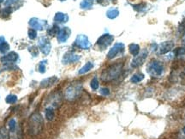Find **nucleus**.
Masks as SVG:
<instances>
[{
    "instance_id": "nucleus-1",
    "label": "nucleus",
    "mask_w": 185,
    "mask_h": 139,
    "mask_svg": "<svg viewBox=\"0 0 185 139\" xmlns=\"http://www.w3.org/2000/svg\"><path fill=\"white\" fill-rule=\"evenodd\" d=\"M123 69V63H116L106 69H105L101 73V80L103 82H111L117 79L122 75Z\"/></svg>"
},
{
    "instance_id": "nucleus-2",
    "label": "nucleus",
    "mask_w": 185,
    "mask_h": 139,
    "mask_svg": "<svg viewBox=\"0 0 185 139\" xmlns=\"http://www.w3.org/2000/svg\"><path fill=\"white\" fill-rule=\"evenodd\" d=\"M43 125H44V122H43L42 116L38 112L34 113L29 119L28 132L31 135H36V134L40 133L42 130Z\"/></svg>"
},
{
    "instance_id": "nucleus-3",
    "label": "nucleus",
    "mask_w": 185,
    "mask_h": 139,
    "mask_svg": "<svg viewBox=\"0 0 185 139\" xmlns=\"http://www.w3.org/2000/svg\"><path fill=\"white\" fill-rule=\"evenodd\" d=\"M82 91V85L79 83H73L66 89L64 97L68 101H74L80 96Z\"/></svg>"
},
{
    "instance_id": "nucleus-4",
    "label": "nucleus",
    "mask_w": 185,
    "mask_h": 139,
    "mask_svg": "<svg viewBox=\"0 0 185 139\" xmlns=\"http://www.w3.org/2000/svg\"><path fill=\"white\" fill-rule=\"evenodd\" d=\"M147 71L151 77H158L163 74L164 65L160 61L158 60H151L147 66Z\"/></svg>"
},
{
    "instance_id": "nucleus-5",
    "label": "nucleus",
    "mask_w": 185,
    "mask_h": 139,
    "mask_svg": "<svg viewBox=\"0 0 185 139\" xmlns=\"http://www.w3.org/2000/svg\"><path fill=\"white\" fill-rule=\"evenodd\" d=\"M124 48H125V47H124L123 43H121V42L116 43L110 49L109 52L107 54V58L109 59H112V58H116L118 55L123 54L124 52Z\"/></svg>"
},
{
    "instance_id": "nucleus-6",
    "label": "nucleus",
    "mask_w": 185,
    "mask_h": 139,
    "mask_svg": "<svg viewBox=\"0 0 185 139\" xmlns=\"http://www.w3.org/2000/svg\"><path fill=\"white\" fill-rule=\"evenodd\" d=\"M113 36L109 34H105V35H101L99 40L97 41L96 45L102 50H105V48H107L112 43L113 41Z\"/></svg>"
},
{
    "instance_id": "nucleus-7",
    "label": "nucleus",
    "mask_w": 185,
    "mask_h": 139,
    "mask_svg": "<svg viewBox=\"0 0 185 139\" xmlns=\"http://www.w3.org/2000/svg\"><path fill=\"white\" fill-rule=\"evenodd\" d=\"M75 45L79 48L88 50L91 47V43L89 41L88 38L84 35H79L75 39Z\"/></svg>"
},
{
    "instance_id": "nucleus-8",
    "label": "nucleus",
    "mask_w": 185,
    "mask_h": 139,
    "mask_svg": "<svg viewBox=\"0 0 185 139\" xmlns=\"http://www.w3.org/2000/svg\"><path fill=\"white\" fill-rule=\"evenodd\" d=\"M39 48L44 55H48L51 51V43L46 36H41L38 42Z\"/></svg>"
},
{
    "instance_id": "nucleus-9",
    "label": "nucleus",
    "mask_w": 185,
    "mask_h": 139,
    "mask_svg": "<svg viewBox=\"0 0 185 139\" xmlns=\"http://www.w3.org/2000/svg\"><path fill=\"white\" fill-rule=\"evenodd\" d=\"M148 55V52L147 50H143L140 54H138L134 58V59L131 62V66L133 68H137L141 65H142L146 60V58H147Z\"/></svg>"
},
{
    "instance_id": "nucleus-10",
    "label": "nucleus",
    "mask_w": 185,
    "mask_h": 139,
    "mask_svg": "<svg viewBox=\"0 0 185 139\" xmlns=\"http://www.w3.org/2000/svg\"><path fill=\"white\" fill-rule=\"evenodd\" d=\"M71 34V31L70 29L67 27H63L59 29L57 35V41L59 43H64L68 41V39L70 36Z\"/></svg>"
},
{
    "instance_id": "nucleus-11",
    "label": "nucleus",
    "mask_w": 185,
    "mask_h": 139,
    "mask_svg": "<svg viewBox=\"0 0 185 139\" xmlns=\"http://www.w3.org/2000/svg\"><path fill=\"white\" fill-rule=\"evenodd\" d=\"M174 47V42L173 41H164L158 45L157 47L158 53L160 55H163L165 53H168L172 48Z\"/></svg>"
},
{
    "instance_id": "nucleus-12",
    "label": "nucleus",
    "mask_w": 185,
    "mask_h": 139,
    "mask_svg": "<svg viewBox=\"0 0 185 139\" xmlns=\"http://www.w3.org/2000/svg\"><path fill=\"white\" fill-rule=\"evenodd\" d=\"M29 25L31 28L35 30H43L47 25V22L46 21H42L38 18H32L29 21Z\"/></svg>"
},
{
    "instance_id": "nucleus-13",
    "label": "nucleus",
    "mask_w": 185,
    "mask_h": 139,
    "mask_svg": "<svg viewBox=\"0 0 185 139\" xmlns=\"http://www.w3.org/2000/svg\"><path fill=\"white\" fill-rule=\"evenodd\" d=\"M19 59V56L18 54H16L15 52H10L9 54L4 56L2 58H1V61L4 64H15V62H17V60Z\"/></svg>"
},
{
    "instance_id": "nucleus-14",
    "label": "nucleus",
    "mask_w": 185,
    "mask_h": 139,
    "mask_svg": "<svg viewBox=\"0 0 185 139\" xmlns=\"http://www.w3.org/2000/svg\"><path fill=\"white\" fill-rule=\"evenodd\" d=\"M81 58V56L76 55L74 52H67L63 58V64H71V63L78 62Z\"/></svg>"
},
{
    "instance_id": "nucleus-15",
    "label": "nucleus",
    "mask_w": 185,
    "mask_h": 139,
    "mask_svg": "<svg viewBox=\"0 0 185 139\" xmlns=\"http://www.w3.org/2000/svg\"><path fill=\"white\" fill-rule=\"evenodd\" d=\"M57 81V77H48L46 79H44L41 83V87L42 89H46V88H49L51 86H52L53 84Z\"/></svg>"
},
{
    "instance_id": "nucleus-16",
    "label": "nucleus",
    "mask_w": 185,
    "mask_h": 139,
    "mask_svg": "<svg viewBox=\"0 0 185 139\" xmlns=\"http://www.w3.org/2000/svg\"><path fill=\"white\" fill-rule=\"evenodd\" d=\"M69 20V16L64 13L62 12H57L55 15L54 16V21L57 23H63V22H67Z\"/></svg>"
},
{
    "instance_id": "nucleus-17",
    "label": "nucleus",
    "mask_w": 185,
    "mask_h": 139,
    "mask_svg": "<svg viewBox=\"0 0 185 139\" xmlns=\"http://www.w3.org/2000/svg\"><path fill=\"white\" fill-rule=\"evenodd\" d=\"M174 54L179 60L185 61V47H179L174 51Z\"/></svg>"
},
{
    "instance_id": "nucleus-18",
    "label": "nucleus",
    "mask_w": 185,
    "mask_h": 139,
    "mask_svg": "<svg viewBox=\"0 0 185 139\" xmlns=\"http://www.w3.org/2000/svg\"><path fill=\"white\" fill-rule=\"evenodd\" d=\"M93 68H94V64L92 62H88L84 66H83V67H82V69L79 70L78 74H79V75L85 74V73H87V72L90 71Z\"/></svg>"
},
{
    "instance_id": "nucleus-19",
    "label": "nucleus",
    "mask_w": 185,
    "mask_h": 139,
    "mask_svg": "<svg viewBox=\"0 0 185 139\" xmlns=\"http://www.w3.org/2000/svg\"><path fill=\"white\" fill-rule=\"evenodd\" d=\"M46 118L49 121H52L53 120V118L55 117V112H54V108L51 107V106H48L47 108L46 109Z\"/></svg>"
},
{
    "instance_id": "nucleus-20",
    "label": "nucleus",
    "mask_w": 185,
    "mask_h": 139,
    "mask_svg": "<svg viewBox=\"0 0 185 139\" xmlns=\"http://www.w3.org/2000/svg\"><path fill=\"white\" fill-rule=\"evenodd\" d=\"M10 47L8 45V43L5 41L4 37H0V52L2 53H5L7 51L9 50Z\"/></svg>"
},
{
    "instance_id": "nucleus-21",
    "label": "nucleus",
    "mask_w": 185,
    "mask_h": 139,
    "mask_svg": "<svg viewBox=\"0 0 185 139\" xmlns=\"http://www.w3.org/2000/svg\"><path fill=\"white\" fill-rule=\"evenodd\" d=\"M119 15V11L118 10L116 9V8H111V9H109L106 12V16L107 17L110 18V19H114L116 18V16Z\"/></svg>"
},
{
    "instance_id": "nucleus-22",
    "label": "nucleus",
    "mask_w": 185,
    "mask_h": 139,
    "mask_svg": "<svg viewBox=\"0 0 185 139\" xmlns=\"http://www.w3.org/2000/svg\"><path fill=\"white\" fill-rule=\"evenodd\" d=\"M144 77H145V76L142 73H136V74L133 75L132 77L130 78V82L133 83V84H137V83L142 82L144 79Z\"/></svg>"
},
{
    "instance_id": "nucleus-23",
    "label": "nucleus",
    "mask_w": 185,
    "mask_h": 139,
    "mask_svg": "<svg viewBox=\"0 0 185 139\" xmlns=\"http://www.w3.org/2000/svg\"><path fill=\"white\" fill-rule=\"evenodd\" d=\"M130 52L134 57L138 55L139 52H140V47H139V45H137V44H131V45H130Z\"/></svg>"
},
{
    "instance_id": "nucleus-24",
    "label": "nucleus",
    "mask_w": 185,
    "mask_h": 139,
    "mask_svg": "<svg viewBox=\"0 0 185 139\" xmlns=\"http://www.w3.org/2000/svg\"><path fill=\"white\" fill-rule=\"evenodd\" d=\"M16 126H17L16 121L14 118L10 119V121L8 122V127H9L10 132H12V133L15 132V131H16Z\"/></svg>"
},
{
    "instance_id": "nucleus-25",
    "label": "nucleus",
    "mask_w": 185,
    "mask_h": 139,
    "mask_svg": "<svg viewBox=\"0 0 185 139\" xmlns=\"http://www.w3.org/2000/svg\"><path fill=\"white\" fill-rule=\"evenodd\" d=\"M17 100H18V98H17L16 95H9L6 97V99H5V101L8 104H14V103H15L17 101Z\"/></svg>"
},
{
    "instance_id": "nucleus-26",
    "label": "nucleus",
    "mask_w": 185,
    "mask_h": 139,
    "mask_svg": "<svg viewBox=\"0 0 185 139\" xmlns=\"http://www.w3.org/2000/svg\"><path fill=\"white\" fill-rule=\"evenodd\" d=\"M99 86H100V84H99L98 78L94 77L92 79V81L90 82V87L93 90H97L99 89Z\"/></svg>"
},
{
    "instance_id": "nucleus-27",
    "label": "nucleus",
    "mask_w": 185,
    "mask_h": 139,
    "mask_svg": "<svg viewBox=\"0 0 185 139\" xmlns=\"http://www.w3.org/2000/svg\"><path fill=\"white\" fill-rule=\"evenodd\" d=\"M59 29H60V28H58L57 26L54 25V26H52V28H48V30H47L48 35H51V36H55V35H57V33H58Z\"/></svg>"
},
{
    "instance_id": "nucleus-28",
    "label": "nucleus",
    "mask_w": 185,
    "mask_h": 139,
    "mask_svg": "<svg viewBox=\"0 0 185 139\" xmlns=\"http://www.w3.org/2000/svg\"><path fill=\"white\" fill-rule=\"evenodd\" d=\"M92 6H93V4L90 1H87V0L82 1L80 4V7L82 9H90V8H92Z\"/></svg>"
},
{
    "instance_id": "nucleus-29",
    "label": "nucleus",
    "mask_w": 185,
    "mask_h": 139,
    "mask_svg": "<svg viewBox=\"0 0 185 139\" xmlns=\"http://www.w3.org/2000/svg\"><path fill=\"white\" fill-rule=\"evenodd\" d=\"M28 37L31 39V40H34L36 37H37V32L35 29H33V28H30L28 30Z\"/></svg>"
},
{
    "instance_id": "nucleus-30",
    "label": "nucleus",
    "mask_w": 185,
    "mask_h": 139,
    "mask_svg": "<svg viewBox=\"0 0 185 139\" xmlns=\"http://www.w3.org/2000/svg\"><path fill=\"white\" fill-rule=\"evenodd\" d=\"M0 139H8V133L5 128L0 129Z\"/></svg>"
},
{
    "instance_id": "nucleus-31",
    "label": "nucleus",
    "mask_w": 185,
    "mask_h": 139,
    "mask_svg": "<svg viewBox=\"0 0 185 139\" xmlns=\"http://www.w3.org/2000/svg\"><path fill=\"white\" fill-rule=\"evenodd\" d=\"M46 61H41L39 64V71L41 73H45L46 72Z\"/></svg>"
},
{
    "instance_id": "nucleus-32",
    "label": "nucleus",
    "mask_w": 185,
    "mask_h": 139,
    "mask_svg": "<svg viewBox=\"0 0 185 139\" xmlns=\"http://www.w3.org/2000/svg\"><path fill=\"white\" fill-rule=\"evenodd\" d=\"M145 6H146V4L142 3V4H136V5H134V9L136 10H138V11H142L144 10L145 9Z\"/></svg>"
},
{
    "instance_id": "nucleus-33",
    "label": "nucleus",
    "mask_w": 185,
    "mask_h": 139,
    "mask_svg": "<svg viewBox=\"0 0 185 139\" xmlns=\"http://www.w3.org/2000/svg\"><path fill=\"white\" fill-rule=\"evenodd\" d=\"M100 94L102 95L103 96H108L110 95L109 89H107V88H102V89H100Z\"/></svg>"
},
{
    "instance_id": "nucleus-34",
    "label": "nucleus",
    "mask_w": 185,
    "mask_h": 139,
    "mask_svg": "<svg viewBox=\"0 0 185 139\" xmlns=\"http://www.w3.org/2000/svg\"><path fill=\"white\" fill-rule=\"evenodd\" d=\"M183 132H184V133L185 134V126L184 127V128H183Z\"/></svg>"
},
{
    "instance_id": "nucleus-35",
    "label": "nucleus",
    "mask_w": 185,
    "mask_h": 139,
    "mask_svg": "<svg viewBox=\"0 0 185 139\" xmlns=\"http://www.w3.org/2000/svg\"><path fill=\"white\" fill-rule=\"evenodd\" d=\"M103 1H104V0H98V2H99V3H102Z\"/></svg>"
},
{
    "instance_id": "nucleus-36",
    "label": "nucleus",
    "mask_w": 185,
    "mask_h": 139,
    "mask_svg": "<svg viewBox=\"0 0 185 139\" xmlns=\"http://www.w3.org/2000/svg\"><path fill=\"white\" fill-rule=\"evenodd\" d=\"M3 1H4V0H0V3H2Z\"/></svg>"
},
{
    "instance_id": "nucleus-37",
    "label": "nucleus",
    "mask_w": 185,
    "mask_h": 139,
    "mask_svg": "<svg viewBox=\"0 0 185 139\" xmlns=\"http://www.w3.org/2000/svg\"><path fill=\"white\" fill-rule=\"evenodd\" d=\"M88 1H92V0H88Z\"/></svg>"
},
{
    "instance_id": "nucleus-38",
    "label": "nucleus",
    "mask_w": 185,
    "mask_h": 139,
    "mask_svg": "<svg viewBox=\"0 0 185 139\" xmlns=\"http://www.w3.org/2000/svg\"></svg>"
}]
</instances>
